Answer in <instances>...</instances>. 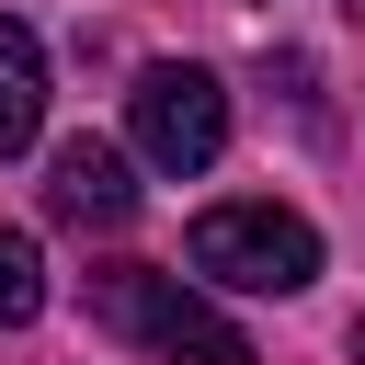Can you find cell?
<instances>
[{
  "label": "cell",
  "instance_id": "6da1fadb",
  "mask_svg": "<svg viewBox=\"0 0 365 365\" xmlns=\"http://www.w3.org/2000/svg\"><path fill=\"white\" fill-rule=\"evenodd\" d=\"M91 319H103L114 342H148L160 365H262V354H251V331H240L217 297H194L182 274H148V262L91 274Z\"/></svg>",
  "mask_w": 365,
  "mask_h": 365
},
{
  "label": "cell",
  "instance_id": "7a4b0ae2",
  "mask_svg": "<svg viewBox=\"0 0 365 365\" xmlns=\"http://www.w3.org/2000/svg\"><path fill=\"white\" fill-rule=\"evenodd\" d=\"M194 274L205 285H240V297H308L319 285V228L274 194H240V205H205L194 217Z\"/></svg>",
  "mask_w": 365,
  "mask_h": 365
},
{
  "label": "cell",
  "instance_id": "3957f363",
  "mask_svg": "<svg viewBox=\"0 0 365 365\" xmlns=\"http://www.w3.org/2000/svg\"><path fill=\"white\" fill-rule=\"evenodd\" d=\"M125 125H137V160H148V171H205V160L228 148V91H217V68L160 57V68H137Z\"/></svg>",
  "mask_w": 365,
  "mask_h": 365
},
{
  "label": "cell",
  "instance_id": "277c9868",
  "mask_svg": "<svg viewBox=\"0 0 365 365\" xmlns=\"http://www.w3.org/2000/svg\"><path fill=\"white\" fill-rule=\"evenodd\" d=\"M46 217H57V228H125V217H137V171H125V148L68 137V148L46 160Z\"/></svg>",
  "mask_w": 365,
  "mask_h": 365
},
{
  "label": "cell",
  "instance_id": "5b68a950",
  "mask_svg": "<svg viewBox=\"0 0 365 365\" xmlns=\"http://www.w3.org/2000/svg\"><path fill=\"white\" fill-rule=\"evenodd\" d=\"M34 125H46V46H34V23L0 11V160L34 148Z\"/></svg>",
  "mask_w": 365,
  "mask_h": 365
},
{
  "label": "cell",
  "instance_id": "8992f818",
  "mask_svg": "<svg viewBox=\"0 0 365 365\" xmlns=\"http://www.w3.org/2000/svg\"><path fill=\"white\" fill-rule=\"evenodd\" d=\"M34 308H46V251L23 228H0V331H23Z\"/></svg>",
  "mask_w": 365,
  "mask_h": 365
},
{
  "label": "cell",
  "instance_id": "52a82bcc",
  "mask_svg": "<svg viewBox=\"0 0 365 365\" xmlns=\"http://www.w3.org/2000/svg\"><path fill=\"white\" fill-rule=\"evenodd\" d=\"M354 365H365V319H354Z\"/></svg>",
  "mask_w": 365,
  "mask_h": 365
}]
</instances>
